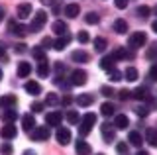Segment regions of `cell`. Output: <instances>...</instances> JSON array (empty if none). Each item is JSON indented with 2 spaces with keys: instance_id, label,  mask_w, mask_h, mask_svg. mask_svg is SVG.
Masks as SVG:
<instances>
[{
  "instance_id": "47",
  "label": "cell",
  "mask_w": 157,
  "mask_h": 155,
  "mask_svg": "<svg viewBox=\"0 0 157 155\" xmlns=\"http://www.w3.org/2000/svg\"><path fill=\"white\" fill-rule=\"evenodd\" d=\"M149 79L151 81H157V61L151 65V69H149Z\"/></svg>"
},
{
  "instance_id": "28",
  "label": "cell",
  "mask_w": 157,
  "mask_h": 155,
  "mask_svg": "<svg viewBox=\"0 0 157 155\" xmlns=\"http://www.w3.org/2000/svg\"><path fill=\"white\" fill-rule=\"evenodd\" d=\"M53 32H55L57 36H65V33H69V26H67L65 22L57 20L55 24H53Z\"/></svg>"
},
{
  "instance_id": "59",
  "label": "cell",
  "mask_w": 157,
  "mask_h": 155,
  "mask_svg": "<svg viewBox=\"0 0 157 155\" xmlns=\"http://www.w3.org/2000/svg\"><path fill=\"white\" fill-rule=\"evenodd\" d=\"M24 155H36V153H33V151H29V149H28V151H24Z\"/></svg>"
},
{
  "instance_id": "22",
  "label": "cell",
  "mask_w": 157,
  "mask_h": 155,
  "mask_svg": "<svg viewBox=\"0 0 157 155\" xmlns=\"http://www.w3.org/2000/svg\"><path fill=\"white\" fill-rule=\"evenodd\" d=\"M145 139L151 147H157V130L155 128H147L145 130Z\"/></svg>"
},
{
  "instance_id": "4",
  "label": "cell",
  "mask_w": 157,
  "mask_h": 155,
  "mask_svg": "<svg viewBox=\"0 0 157 155\" xmlns=\"http://www.w3.org/2000/svg\"><path fill=\"white\" fill-rule=\"evenodd\" d=\"M147 41V36L144 32H134L130 37H128V43H130V47H134V49H137V47H144Z\"/></svg>"
},
{
  "instance_id": "42",
  "label": "cell",
  "mask_w": 157,
  "mask_h": 155,
  "mask_svg": "<svg viewBox=\"0 0 157 155\" xmlns=\"http://www.w3.org/2000/svg\"><path fill=\"white\" fill-rule=\"evenodd\" d=\"M149 112H151V110L147 108L145 104H144V106H137V108H136V114H137V116H144V118H145V116L149 114Z\"/></svg>"
},
{
  "instance_id": "1",
  "label": "cell",
  "mask_w": 157,
  "mask_h": 155,
  "mask_svg": "<svg viewBox=\"0 0 157 155\" xmlns=\"http://www.w3.org/2000/svg\"><path fill=\"white\" fill-rule=\"evenodd\" d=\"M78 130H81V135H88L90 134V130H92V126L96 124V116L92 114V112H88V114H85L81 120H78Z\"/></svg>"
},
{
  "instance_id": "34",
  "label": "cell",
  "mask_w": 157,
  "mask_h": 155,
  "mask_svg": "<svg viewBox=\"0 0 157 155\" xmlns=\"http://www.w3.org/2000/svg\"><path fill=\"white\" fill-rule=\"evenodd\" d=\"M85 22L88 24V26H94V24L100 22V16H98L96 12H88L86 16H85Z\"/></svg>"
},
{
  "instance_id": "43",
  "label": "cell",
  "mask_w": 157,
  "mask_h": 155,
  "mask_svg": "<svg viewBox=\"0 0 157 155\" xmlns=\"http://www.w3.org/2000/svg\"><path fill=\"white\" fill-rule=\"evenodd\" d=\"M77 40H78V43H88V40H90V36H88V32H78Z\"/></svg>"
},
{
  "instance_id": "21",
  "label": "cell",
  "mask_w": 157,
  "mask_h": 155,
  "mask_svg": "<svg viewBox=\"0 0 157 155\" xmlns=\"http://www.w3.org/2000/svg\"><path fill=\"white\" fill-rule=\"evenodd\" d=\"M92 102H94V94H90V93L78 94V96H77V104H78V106H90Z\"/></svg>"
},
{
  "instance_id": "25",
  "label": "cell",
  "mask_w": 157,
  "mask_h": 155,
  "mask_svg": "<svg viewBox=\"0 0 157 155\" xmlns=\"http://www.w3.org/2000/svg\"><path fill=\"white\" fill-rule=\"evenodd\" d=\"M29 73H32V65L26 61L18 63V77H22V79H26V77H29Z\"/></svg>"
},
{
  "instance_id": "12",
  "label": "cell",
  "mask_w": 157,
  "mask_h": 155,
  "mask_svg": "<svg viewBox=\"0 0 157 155\" xmlns=\"http://www.w3.org/2000/svg\"><path fill=\"white\" fill-rule=\"evenodd\" d=\"M16 14H18L20 20H26V18H29V16H32V4H29V2L20 4V6L16 8Z\"/></svg>"
},
{
  "instance_id": "48",
  "label": "cell",
  "mask_w": 157,
  "mask_h": 155,
  "mask_svg": "<svg viewBox=\"0 0 157 155\" xmlns=\"http://www.w3.org/2000/svg\"><path fill=\"white\" fill-rule=\"evenodd\" d=\"M59 102V98L55 94H47V98H45V104H51V106H55Z\"/></svg>"
},
{
  "instance_id": "15",
  "label": "cell",
  "mask_w": 157,
  "mask_h": 155,
  "mask_svg": "<svg viewBox=\"0 0 157 155\" xmlns=\"http://www.w3.org/2000/svg\"><path fill=\"white\" fill-rule=\"evenodd\" d=\"M128 126H130V120H128V116H126V114H116V118H114V128H118V130H126Z\"/></svg>"
},
{
  "instance_id": "6",
  "label": "cell",
  "mask_w": 157,
  "mask_h": 155,
  "mask_svg": "<svg viewBox=\"0 0 157 155\" xmlns=\"http://www.w3.org/2000/svg\"><path fill=\"white\" fill-rule=\"evenodd\" d=\"M32 139L33 142H45V139H49V128L47 126H36L32 132Z\"/></svg>"
},
{
  "instance_id": "11",
  "label": "cell",
  "mask_w": 157,
  "mask_h": 155,
  "mask_svg": "<svg viewBox=\"0 0 157 155\" xmlns=\"http://www.w3.org/2000/svg\"><path fill=\"white\" fill-rule=\"evenodd\" d=\"M69 43H71V36H69V33H65V36H59L57 40L53 41V49H55V51H63Z\"/></svg>"
},
{
  "instance_id": "41",
  "label": "cell",
  "mask_w": 157,
  "mask_h": 155,
  "mask_svg": "<svg viewBox=\"0 0 157 155\" xmlns=\"http://www.w3.org/2000/svg\"><path fill=\"white\" fill-rule=\"evenodd\" d=\"M116 151L120 153V155H128V143H126V142L116 143Z\"/></svg>"
},
{
  "instance_id": "24",
  "label": "cell",
  "mask_w": 157,
  "mask_h": 155,
  "mask_svg": "<svg viewBox=\"0 0 157 155\" xmlns=\"http://www.w3.org/2000/svg\"><path fill=\"white\" fill-rule=\"evenodd\" d=\"M22 126L26 132H32V128H36V118H33V114H26L22 118Z\"/></svg>"
},
{
  "instance_id": "13",
  "label": "cell",
  "mask_w": 157,
  "mask_h": 155,
  "mask_svg": "<svg viewBox=\"0 0 157 155\" xmlns=\"http://www.w3.org/2000/svg\"><path fill=\"white\" fill-rule=\"evenodd\" d=\"M110 55L114 57L116 61H122V59H132V57H134V53H132V51H128L126 47H116L114 53H110Z\"/></svg>"
},
{
  "instance_id": "56",
  "label": "cell",
  "mask_w": 157,
  "mask_h": 155,
  "mask_svg": "<svg viewBox=\"0 0 157 155\" xmlns=\"http://www.w3.org/2000/svg\"><path fill=\"white\" fill-rule=\"evenodd\" d=\"M137 155H149V153H147L145 149H140V151H137Z\"/></svg>"
},
{
  "instance_id": "17",
  "label": "cell",
  "mask_w": 157,
  "mask_h": 155,
  "mask_svg": "<svg viewBox=\"0 0 157 155\" xmlns=\"http://www.w3.org/2000/svg\"><path fill=\"white\" fill-rule=\"evenodd\" d=\"M26 93L28 94H33V96H37V94H41V85L36 83V81H29V83H26Z\"/></svg>"
},
{
  "instance_id": "19",
  "label": "cell",
  "mask_w": 157,
  "mask_h": 155,
  "mask_svg": "<svg viewBox=\"0 0 157 155\" xmlns=\"http://www.w3.org/2000/svg\"><path fill=\"white\" fill-rule=\"evenodd\" d=\"M137 77H140V73H137V69H134V67H128V69L122 73V79H126L128 83H134V81H137Z\"/></svg>"
},
{
  "instance_id": "50",
  "label": "cell",
  "mask_w": 157,
  "mask_h": 155,
  "mask_svg": "<svg viewBox=\"0 0 157 155\" xmlns=\"http://www.w3.org/2000/svg\"><path fill=\"white\" fill-rule=\"evenodd\" d=\"M100 94L102 96H112V94H116V93L110 89V86H102V89H100Z\"/></svg>"
},
{
  "instance_id": "3",
  "label": "cell",
  "mask_w": 157,
  "mask_h": 155,
  "mask_svg": "<svg viewBox=\"0 0 157 155\" xmlns=\"http://www.w3.org/2000/svg\"><path fill=\"white\" fill-rule=\"evenodd\" d=\"M100 134H102V139H104L106 143H112L116 139V128L110 122H104L100 126Z\"/></svg>"
},
{
  "instance_id": "20",
  "label": "cell",
  "mask_w": 157,
  "mask_h": 155,
  "mask_svg": "<svg viewBox=\"0 0 157 155\" xmlns=\"http://www.w3.org/2000/svg\"><path fill=\"white\" fill-rule=\"evenodd\" d=\"M16 102H18V98L14 94H6V96L0 98V106H2V108H14Z\"/></svg>"
},
{
  "instance_id": "60",
  "label": "cell",
  "mask_w": 157,
  "mask_h": 155,
  "mask_svg": "<svg viewBox=\"0 0 157 155\" xmlns=\"http://www.w3.org/2000/svg\"><path fill=\"white\" fill-rule=\"evenodd\" d=\"M2 77H4V75H2V69H0V81H2Z\"/></svg>"
},
{
  "instance_id": "27",
  "label": "cell",
  "mask_w": 157,
  "mask_h": 155,
  "mask_svg": "<svg viewBox=\"0 0 157 155\" xmlns=\"http://www.w3.org/2000/svg\"><path fill=\"white\" fill-rule=\"evenodd\" d=\"M128 142H130L132 145H136V147H141V143H144V138H141L140 132H130V135H128Z\"/></svg>"
},
{
  "instance_id": "61",
  "label": "cell",
  "mask_w": 157,
  "mask_h": 155,
  "mask_svg": "<svg viewBox=\"0 0 157 155\" xmlns=\"http://www.w3.org/2000/svg\"><path fill=\"white\" fill-rule=\"evenodd\" d=\"M153 12H155V16H157V6H155V10H153Z\"/></svg>"
},
{
  "instance_id": "18",
  "label": "cell",
  "mask_w": 157,
  "mask_h": 155,
  "mask_svg": "<svg viewBox=\"0 0 157 155\" xmlns=\"http://www.w3.org/2000/svg\"><path fill=\"white\" fill-rule=\"evenodd\" d=\"M2 118H4V122L6 124H14L18 120V110H14V108H6L2 112Z\"/></svg>"
},
{
  "instance_id": "10",
  "label": "cell",
  "mask_w": 157,
  "mask_h": 155,
  "mask_svg": "<svg viewBox=\"0 0 157 155\" xmlns=\"http://www.w3.org/2000/svg\"><path fill=\"white\" fill-rule=\"evenodd\" d=\"M0 135H2L4 139H14L18 135V128L14 124H6V126H2V130H0Z\"/></svg>"
},
{
  "instance_id": "45",
  "label": "cell",
  "mask_w": 157,
  "mask_h": 155,
  "mask_svg": "<svg viewBox=\"0 0 157 155\" xmlns=\"http://www.w3.org/2000/svg\"><path fill=\"white\" fill-rule=\"evenodd\" d=\"M0 61H8V55H6V45H4V41H0Z\"/></svg>"
},
{
  "instance_id": "46",
  "label": "cell",
  "mask_w": 157,
  "mask_h": 155,
  "mask_svg": "<svg viewBox=\"0 0 157 155\" xmlns=\"http://www.w3.org/2000/svg\"><path fill=\"white\" fill-rule=\"evenodd\" d=\"M130 96H132V93H130L128 89H122L120 93H118V98H120V100H128Z\"/></svg>"
},
{
  "instance_id": "54",
  "label": "cell",
  "mask_w": 157,
  "mask_h": 155,
  "mask_svg": "<svg viewBox=\"0 0 157 155\" xmlns=\"http://www.w3.org/2000/svg\"><path fill=\"white\" fill-rule=\"evenodd\" d=\"M71 102H73V98H71V96H63L61 104H65V106H67V104H71Z\"/></svg>"
},
{
  "instance_id": "16",
  "label": "cell",
  "mask_w": 157,
  "mask_h": 155,
  "mask_svg": "<svg viewBox=\"0 0 157 155\" xmlns=\"http://www.w3.org/2000/svg\"><path fill=\"white\" fill-rule=\"evenodd\" d=\"M116 67V59L112 55H104L100 59V69H104V71H110V69H114Z\"/></svg>"
},
{
  "instance_id": "53",
  "label": "cell",
  "mask_w": 157,
  "mask_h": 155,
  "mask_svg": "<svg viewBox=\"0 0 157 155\" xmlns=\"http://www.w3.org/2000/svg\"><path fill=\"white\" fill-rule=\"evenodd\" d=\"M55 71L59 73V75H61V73H63V71H65V65H63V63H61V61H57V63H55Z\"/></svg>"
},
{
  "instance_id": "8",
  "label": "cell",
  "mask_w": 157,
  "mask_h": 155,
  "mask_svg": "<svg viewBox=\"0 0 157 155\" xmlns=\"http://www.w3.org/2000/svg\"><path fill=\"white\" fill-rule=\"evenodd\" d=\"M55 139H57V143H59V145H67V143H71V130H69V128H57Z\"/></svg>"
},
{
  "instance_id": "14",
  "label": "cell",
  "mask_w": 157,
  "mask_h": 155,
  "mask_svg": "<svg viewBox=\"0 0 157 155\" xmlns=\"http://www.w3.org/2000/svg\"><path fill=\"white\" fill-rule=\"evenodd\" d=\"M75 151H77V155H90L92 149H90V145H88L85 139H78L77 145H75Z\"/></svg>"
},
{
  "instance_id": "57",
  "label": "cell",
  "mask_w": 157,
  "mask_h": 155,
  "mask_svg": "<svg viewBox=\"0 0 157 155\" xmlns=\"http://www.w3.org/2000/svg\"><path fill=\"white\" fill-rule=\"evenodd\" d=\"M2 18H4V8L0 6V22H2Z\"/></svg>"
},
{
  "instance_id": "9",
  "label": "cell",
  "mask_w": 157,
  "mask_h": 155,
  "mask_svg": "<svg viewBox=\"0 0 157 155\" xmlns=\"http://www.w3.org/2000/svg\"><path fill=\"white\" fill-rule=\"evenodd\" d=\"M63 122V114L59 112V110H53V112H49L45 116V124L47 126H61Z\"/></svg>"
},
{
  "instance_id": "55",
  "label": "cell",
  "mask_w": 157,
  "mask_h": 155,
  "mask_svg": "<svg viewBox=\"0 0 157 155\" xmlns=\"http://www.w3.org/2000/svg\"><path fill=\"white\" fill-rule=\"evenodd\" d=\"M151 30H153V32H155V33H157V20H155V22H153V24H151Z\"/></svg>"
},
{
  "instance_id": "44",
  "label": "cell",
  "mask_w": 157,
  "mask_h": 155,
  "mask_svg": "<svg viewBox=\"0 0 157 155\" xmlns=\"http://www.w3.org/2000/svg\"><path fill=\"white\" fill-rule=\"evenodd\" d=\"M43 108H45V104H43V102H32V110H33V114L43 112Z\"/></svg>"
},
{
  "instance_id": "49",
  "label": "cell",
  "mask_w": 157,
  "mask_h": 155,
  "mask_svg": "<svg viewBox=\"0 0 157 155\" xmlns=\"http://www.w3.org/2000/svg\"><path fill=\"white\" fill-rule=\"evenodd\" d=\"M128 2H130V0H114V4H116L118 10H124V8H128Z\"/></svg>"
},
{
  "instance_id": "37",
  "label": "cell",
  "mask_w": 157,
  "mask_h": 155,
  "mask_svg": "<svg viewBox=\"0 0 157 155\" xmlns=\"http://www.w3.org/2000/svg\"><path fill=\"white\" fill-rule=\"evenodd\" d=\"M108 75H110V81H112V83H118V81H122V73L118 71L116 67H114V69H110V71H108Z\"/></svg>"
},
{
  "instance_id": "38",
  "label": "cell",
  "mask_w": 157,
  "mask_h": 155,
  "mask_svg": "<svg viewBox=\"0 0 157 155\" xmlns=\"http://www.w3.org/2000/svg\"><path fill=\"white\" fill-rule=\"evenodd\" d=\"M147 59H151V61H157V43H153V45L149 47V49H147Z\"/></svg>"
},
{
  "instance_id": "30",
  "label": "cell",
  "mask_w": 157,
  "mask_h": 155,
  "mask_svg": "<svg viewBox=\"0 0 157 155\" xmlns=\"http://www.w3.org/2000/svg\"><path fill=\"white\" fill-rule=\"evenodd\" d=\"M37 75L41 77V79L49 77V63H47V59H43V61L37 63Z\"/></svg>"
},
{
  "instance_id": "26",
  "label": "cell",
  "mask_w": 157,
  "mask_h": 155,
  "mask_svg": "<svg viewBox=\"0 0 157 155\" xmlns=\"http://www.w3.org/2000/svg\"><path fill=\"white\" fill-rule=\"evenodd\" d=\"M132 96H134L136 100H147L149 98V90H147L145 86H137L134 93H132Z\"/></svg>"
},
{
  "instance_id": "7",
  "label": "cell",
  "mask_w": 157,
  "mask_h": 155,
  "mask_svg": "<svg viewBox=\"0 0 157 155\" xmlns=\"http://www.w3.org/2000/svg\"><path fill=\"white\" fill-rule=\"evenodd\" d=\"M8 30H10L12 36H18V37H26L28 36V28L24 26V24H18L16 20L8 24Z\"/></svg>"
},
{
  "instance_id": "51",
  "label": "cell",
  "mask_w": 157,
  "mask_h": 155,
  "mask_svg": "<svg viewBox=\"0 0 157 155\" xmlns=\"http://www.w3.org/2000/svg\"><path fill=\"white\" fill-rule=\"evenodd\" d=\"M14 49H16V53H26L28 51V45H26V43H16Z\"/></svg>"
},
{
  "instance_id": "35",
  "label": "cell",
  "mask_w": 157,
  "mask_h": 155,
  "mask_svg": "<svg viewBox=\"0 0 157 155\" xmlns=\"http://www.w3.org/2000/svg\"><path fill=\"white\" fill-rule=\"evenodd\" d=\"M78 120H81V116H78L75 110H69V112H67V122L71 124V126H77Z\"/></svg>"
},
{
  "instance_id": "62",
  "label": "cell",
  "mask_w": 157,
  "mask_h": 155,
  "mask_svg": "<svg viewBox=\"0 0 157 155\" xmlns=\"http://www.w3.org/2000/svg\"><path fill=\"white\" fill-rule=\"evenodd\" d=\"M96 155H104V153H96Z\"/></svg>"
},
{
  "instance_id": "29",
  "label": "cell",
  "mask_w": 157,
  "mask_h": 155,
  "mask_svg": "<svg viewBox=\"0 0 157 155\" xmlns=\"http://www.w3.org/2000/svg\"><path fill=\"white\" fill-rule=\"evenodd\" d=\"M78 14H81L78 4H67V6H65V16L67 18H77Z\"/></svg>"
},
{
  "instance_id": "31",
  "label": "cell",
  "mask_w": 157,
  "mask_h": 155,
  "mask_svg": "<svg viewBox=\"0 0 157 155\" xmlns=\"http://www.w3.org/2000/svg\"><path fill=\"white\" fill-rule=\"evenodd\" d=\"M114 32L116 33H128V22L122 20V18H116L114 20Z\"/></svg>"
},
{
  "instance_id": "2",
  "label": "cell",
  "mask_w": 157,
  "mask_h": 155,
  "mask_svg": "<svg viewBox=\"0 0 157 155\" xmlns=\"http://www.w3.org/2000/svg\"><path fill=\"white\" fill-rule=\"evenodd\" d=\"M45 22H47V12H45V10H37V12H36V16H33L32 26H29L28 30L36 33V32H39L43 26H45Z\"/></svg>"
},
{
  "instance_id": "5",
  "label": "cell",
  "mask_w": 157,
  "mask_h": 155,
  "mask_svg": "<svg viewBox=\"0 0 157 155\" xmlns=\"http://www.w3.org/2000/svg\"><path fill=\"white\" fill-rule=\"evenodd\" d=\"M86 79H88V75H86V71H82V69H75L71 73V85L73 86L86 85Z\"/></svg>"
},
{
  "instance_id": "33",
  "label": "cell",
  "mask_w": 157,
  "mask_h": 155,
  "mask_svg": "<svg viewBox=\"0 0 157 155\" xmlns=\"http://www.w3.org/2000/svg\"><path fill=\"white\" fill-rule=\"evenodd\" d=\"M100 112H102V116H106V118H108V116H112V114L116 112V108H114V104H112V102H104V104L100 106Z\"/></svg>"
},
{
  "instance_id": "58",
  "label": "cell",
  "mask_w": 157,
  "mask_h": 155,
  "mask_svg": "<svg viewBox=\"0 0 157 155\" xmlns=\"http://www.w3.org/2000/svg\"><path fill=\"white\" fill-rule=\"evenodd\" d=\"M41 2H43V4H53L55 0H41Z\"/></svg>"
},
{
  "instance_id": "40",
  "label": "cell",
  "mask_w": 157,
  "mask_h": 155,
  "mask_svg": "<svg viewBox=\"0 0 157 155\" xmlns=\"http://www.w3.org/2000/svg\"><path fill=\"white\" fill-rule=\"evenodd\" d=\"M12 151L14 149H12V145H10V142H4L2 145H0V153L2 155H12Z\"/></svg>"
},
{
  "instance_id": "32",
  "label": "cell",
  "mask_w": 157,
  "mask_h": 155,
  "mask_svg": "<svg viewBox=\"0 0 157 155\" xmlns=\"http://www.w3.org/2000/svg\"><path fill=\"white\" fill-rule=\"evenodd\" d=\"M92 43H94V49H96L98 53H102V51L108 47V41L104 40V37H94V41H92Z\"/></svg>"
},
{
  "instance_id": "36",
  "label": "cell",
  "mask_w": 157,
  "mask_h": 155,
  "mask_svg": "<svg viewBox=\"0 0 157 155\" xmlns=\"http://www.w3.org/2000/svg\"><path fill=\"white\" fill-rule=\"evenodd\" d=\"M33 57H36L37 61H43V59H47L45 57V49H43V47H33Z\"/></svg>"
},
{
  "instance_id": "23",
  "label": "cell",
  "mask_w": 157,
  "mask_h": 155,
  "mask_svg": "<svg viewBox=\"0 0 157 155\" xmlns=\"http://www.w3.org/2000/svg\"><path fill=\"white\" fill-rule=\"evenodd\" d=\"M71 59L75 61V63H88V53L86 51H82V49H78V51H73V55H71Z\"/></svg>"
},
{
  "instance_id": "52",
  "label": "cell",
  "mask_w": 157,
  "mask_h": 155,
  "mask_svg": "<svg viewBox=\"0 0 157 155\" xmlns=\"http://www.w3.org/2000/svg\"><path fill=\"white\" fill-rule=\"evenodd\" d=\"M41 47H43V49H47V47H53V41L49 40V37H45V40L41 41Z\"/></svg>"
},
{
  "instance_id": "39",
  "label": "cell",
  "mask_w": 157,
  "mask_h": 155,
  "mask_svg": "<svg viewBox=\"0 0 157 155\" xmlns=\"http://www.w3.org/2000/svg\"><path fill=\"white\" fill-rule=\"evenodd\" d=\"M136 12H137V16H140V18H147L151 14V8L149 6H137Z\"/></svg>"
}]
</instances>
